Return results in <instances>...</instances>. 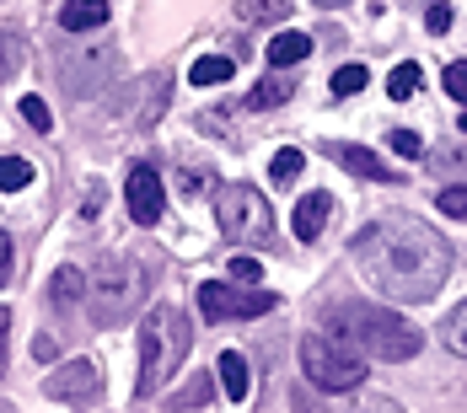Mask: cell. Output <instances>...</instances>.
Returning a JSON list of instances; mask_svg holds the SVG:
<instances>
[{
	"label": "cell",
	"mask_w": 467,
	"mask_h": 413,
	"mask_svg": "<svg viewBox=\"0 0 467 413\" xmlns=\"http://www.w3.org/2000/svg\"><path fill=\"white\" fill-rule=\"evenodd\" d=\"M355 269L381 301H430L451 274V242L420 215H381L355 236Z\"/></svg>",
	"instance_id": "6da1fadb"
},
{
	"label": "cell",
	"mask_w": 467,
	"mask_h": 413,
	"mask_svg": "<svg viewBox=\"0 0 467 413\" xmlns=\"http://www.w3.org/2000/svg\"><path fill=\"white\" fill-rule=\"evenodd\" d=\"M323 333L338 338V344H349V349H360V355L392 360V366L414 360L424 349V333L403 317V312H392V306H366V301H338V306H327Z\"/></svg>",
	"instance_id": "7a4b0ae2"
},
{
	"label": "cell",
	"mask_w": 467,
	"mask_h": 413,
	"mask_svg": "<svg viewBox=\"0 0 467 413\" xmlns=\"http://www.w3.org/2000/svg\"><path fill=\"white\" fill-rule=\"evenodd\" d=\"M145 306V269L124 253H108L97 258L92 274H87V317L97 327H119Z\"/></svg>",
	"instance_id": "3957f363"
},
{
	"label": "cell",
	"mask_w": 467,
	"mask_h": 413,
	"mask_svg": "<svg viewBox=\"0 0 467 413\" xmlns=\"http://www.w3.org/2000/svg\"><path fill=\"white\" fill-rule=\"evenodd\" d=\"M188 355V317L178 306H150L140 322V398H156L167 381H172V370L183 366Z\"/></svg>",
	"instance_id": "277c9868"
},
{
	"label": "cell",
	"mask_w": 467,
	"mask_h": 413,
	"mask_svg": "<svg viewBox=\"0 0 467 413\" xmlns=\"http://www.w3.org/2000/svg\"><path fill=\"white\" fill-rule=\"evenodd\" d=\"M301 370H306V381L317 392H355L371 366H366L360 349H349V344H338L327 333H306L301 338Z\"/></svg>",
	"instance_id": "5b68a950"
},
{
	"label": "cell",
	"mask_w": 467,
	"mask_h": 413,
	"mask_svg": "<svg viewBox=\"0 0 467 413\" xmlns=\"http://www.w3.org/2000/svg\"><path fill=\"white\" fill-rule=\"evenodd\" d=\"M215 221L226 242H269L275 236V210L253 183H221L215 188Z\"/></svg>",
	"instance_id": "8992f818"
},
{
	"label": "cell",
	"mask_w": 467,
	"mask_h": 413,
	"mask_svg": "<svg viewBox=\"0 0 467 413\" xmlns=\"http://www.w3.org/2000/svg\"><path fill=\"white\" fill-rule=\"evenodd\" d=\"M113 70H119V54H113L108 44H97V48H65V54H59V87H65V97H70L76 108L108 92Z\"/></svg>",
	"instance_id": "52a82bcc"
},
{
	"label": "cell",
	"mask_w": 467,
	"mask_h": 413,
	"mask_svg": "<svg viewBox=\"0 0 467 413\" xmlns=\"http://www.w3.org/2000/svg\"><path fill=\"white\" fill-rule=\"evenodd\" d=\"M280 295L275 290H242V284H199V312L204 322H253L264 312H275Z\"/></svg>",
	"instance_id": "ba28073f"
},
{
	"label": "cell",
	"mask_w": 467,
	"mask_h": 413,
	"mask_svg": "<svg viewBox=\"0 0 467 413\" xmlns=\"http://www.w3.org/2000/svg\"><path fill=\"white\" fill-rule=\"evenodd\" d=\"M167 92H172V76L167 70H145L135 76L124 97L113 102V119L119 124H130V129H156V119L167 113Z\"/></svg>",
	"instance_id": "9c48e42d"
},
{
	"label": "cell",
	"mask_w": 467,
	"mask_h": 413,
	"mask_svg": "<svg viewBox=\"0 0 467 413\" xmlns=\"http://www.w3.org/2000/svg\"><path fill=\"white\" fill-rule=\"evenodd\" d=\"M44 392L54 403H65V408H92L97 398H102V376H97L92 360H65V366H54Z\"/></svg>",
	"instance_id": "30bf717a"
},
{
	"label": "cell",
	"mask_w": 467,
	"mask_h": 413,
	"mask_svg": "<svg viewBox=\"0 0 467 413\" xmlns=\"http://www.w3.org/2000/svg\"><path fill=\"white\" fill-rule=\"evenodd\" d=\"M124 204H130V221H140V226H156L161 221V204H167V188L156 178V167H130V178H124Z\"/></svg>",
	"instance_id": "8fae6325"
},
{
	"label": "cell",
	"mask_w": 467,
	"mask_h": 413,
	"mask_svg": "<svg viewBox=\"0 0 467 413\" xmlns=\"http://www.w3.org/2000/svg\"><path fill=\"white\" fill-rule=\"evenodd\" d=\"M327 156H333L349 178H366V183H398V178L381 167V156L366 150V145H327Z\"/></svg>",
	"instance_id": "7c38bea8"
},
{
	"label": "cell",
	"mask_w": 467,
	"mask_h": 413,
	"mask_svg": "<svg viewBox=\"0 0 467 413\" xmlns=\"http://www.w3.org/2000/svg\"><path fill=\"white\" fill-rule=\"evenodd\" d=\"M333 215V199H327L323 188L317 193H306L301 204H296V215H290V226H296V242H317L323 236V221Z\"/></svg>",
	"instance_id": "4fadbf2b"
},
{
	"label": "cell",
	"mask_w": 467,
	"mask_h": 413,
	"mask_svg": "<svg viewBox=\"0 0 467 413\" xmlns=\"http://www.w3.org/2000/svg\"><path fill=\"white\" fill-rule=\"evenodd\" d=\"M81 295H87V274H81V263H59L54 279H48V301H54L59 312H70V306H81Z\"/></svg>",
	"instance_id": "5bb4252c"
},
{
	"label": "cell",
	"mask_w": 467,
	"mask_h": 413,
	"mask_svg": "<svg viewBox=\"0 0 467 413\" xmlns=\"http://www.w3.org/2000/svg\"><path fill=\"white\" fill-rule=\"evenodd\" d=\"M102 22H108V0H65L59 5L65 33H87V27H102Z\"/></svg>",
	"instance_id": "9a60e30c"
},
{
	"label": "cell",
	"mask_w": 467,
	"mask_h": 413,
	"mask_svg": "<svg viewBox=\"0 0 467 413\" xmlns=\"http://www.w3.org/2000/svg\"><path fill=\"white\" fill-rule=\"evenodd\" d=\"M232 70H236L232 54H199V59L188 65V81H193V87H221V81H232Z\"/></svg>",
	"instance_id": "2e32d148"
},
{
	"label": "cell",
	"mask_w": 467,
	"mask_h": 413,
	"mask_svg": "<svg viewBox=\"0 0 467 413\" xmlns=\"http://www.w3.org/2000/svg\"><path fill=\"white\" fill-rule=\"evenodd\" d=\"M290 92H296V87H290V76H280V70H275V76H264V81L247 92V102H242V108L264 113V108H280V102H290Z\"/></svg>",
	"instance_id": "e0dca14e"
},
{
	"label": "cell",
	"mask_w": 467,
	"mask_h": 413,
	"mask_svg": "<svg viewBox=\"0 0 467 413\" xmlns=\"http://www.w3.org/2000/svg\"><path fill=\"white\" fill-rule=\"evenodd\" d=\"M264 54H269V65H275V70H290V65H301V59L312 54V38H306V33H280Z\"/></svg>",
	"instance_id": "ac0fdd59"
},
{
	"label": "cell",
	"mask_w": 467,
	"mask_h": 413,
	"mask_svg": "<svg viewBox=\"0 0 467 413\" xmlns=\"http://www.w3.org/2000/svg\"><path fill=\"white\" fill-rule=\"evenodd\" d=\"M290 5H296V0H236L242 22H253V27H275V22H285Z\"/></svg>",
	"instance_id": "d6986e66"
},
{
	"label": "cell",
	"mask_w": 467,
	"mask_h": 413,
	"mask_svg": "<svg viewBox=\"0 0 467 413\" xmlns=\"http://www.w3.org/2000/svg\"><path fill=\"white\" fill-rule=\"evenodd\" d=\"M215 370H221V387H226L232 398H247V392H253V376H247V360H242L236 349H226V355L215 360Z\"/></svg>",
	"instance_id": "ffe728a7"
},
{
	"label": "cell",
	"mask_w": 467,
	"mask_h": 413,
	"mask_svg": "<svg viewBox=\"0 0 467 413\" xmlns=\"http://www.w3.org/2000/svg\"><path fill=\"white\" fill-rule=\"evenodd\" d=\"M420 81H424V70L414 59H403V65H392V76H387V97H392V102H409V97L420 92Z\"/></svg>",
	"instance_id": "44dd1931"
},
{
	"label": "cell",
	"mask_w": 467,
	"mask_h": 413,
	"mask_svg": "<svg viewBox=\"0 0 467 413\" xmlns=\"http://www.w3.org/2000/svg\"><path fill=\"white\" fill-rule=\"evenodd\" d=\"M441 344H446L457 360H467V301L446 312V322H441Z\"/></svg>",
	"instance_id": "7402d4cb"
},
{
	"label": "cell",
	"mask_w": 467,
	"mask_h": 413,
	"mask_svg": "<svg viewBox=\"0 0 467 413\" xmlns=\"http://www.w3.org/2000/svg\"><path fill=\"white\" fill-rule=\"evenodd\" d=\"M33 178H38L33 161H22V156H0V193H22Z\"/></svg>",
	"instance_id": "603a6c76"
},
{
	"label": "cell",
	"mask_w": 467,
	"mask_h": 413,
	"mask_svg": "<svg viewBox=\"0 0 467 413\" xmlns=\"http://www.w3.org/2000/svg\"><path fill=\"white\" fill-rule=\"evenodd\" d=\"M22 27H0V76H16L22 70Z\"/></svg>",
	"instance_id": "cb8c5ba5"
},
{
	"label": "cell",
	"mask_w": 467,
	"mask_h": 413,
	"mask_svg": "<svg viewBox=\"0 0 467 413\" xmlns=\"http://www.w3.org/2000/svg\"><path fill=\"white\" fill-rule=\"evenodd\" d=\"M366 81H371V70H366V65H338V70H333V97L366 92Z\"/></svg>",
	"instance_id": "d4e9b609"
},
{
	"label": "cell",
	"mask_w": 467,
	"mask_h": 413,
	"mask_svg": "<svg viewBox=\"0 0 467 413\" xmlns=\"http://www.w3.org/2000/svg\"><path fill=\"white\" fill-rule=\"evenodd\" d=\"M210 392H215V387H210V370H204V376H193V381H188V387L172 398V403H167V408L188 413V408H199V403H210Z\"/></svg>",
	"instance_id": "484cf974"
},
{
	"label": "cell",
	"mask_w": 467,
	"mask_h": 413,
	"mask_svg": "<svg viewBox=\"0 0 467 413\" xmlns=\"http://www.w3.org/2000/svg\"><path fill=\"white\" fill-rule=\"evenodd\" d=\"M301 167H306V156H301V150H275L269 178H275V183H296V178H301Z\"/></svg>",
	"instance_id": "4316f807"
},
{
	"label": "cell",
	"mask_w": 467,
	"mask_h": 413,
	"mask_svg": "<svg viewBox=\"0 0 467 413\" xmlns=\"http://www.w3.org/2000/svg\"><path fill=\"white\" fill-rule=\"evenodd\" d=\"M22 119H27L38 135H48V129H54V113H48L44 97H22Z\"/></svg>",
	"instance_id": "83f0119b"
},
{
	"label": "cell",
	"mask_w": 467,
	"mask_h": 413,
	"mask_svg": "<svg viewBox=\"0 0 467 413\" xmlns=\"http://www.w3.org/2000/svg\"><path fill=\"white\" fill-rule=\"evenodd\" d=\"M441 81H446V92H451V97H457V102L467 108V59L446 65V76H441Z\"/></svg>",
	"instance_id": "f1b7e54d"
},
{
	"label": "cell",
	"mask_w": 467,
	"mask_h": 413,
	"mask_svg": "<svg viewBox=\"0 0 467 413\" xmlns=\"http://www.w3.org/2000/svg\"><path fill=\"white\" fill-rule=\"evenodd\" d=\"M441 215H457V221H467V188H441Z\"/></svg>",
	"instance_id": "f546056e"
},
{
	"label": "cell",
	"mask_w": 467,
	"mask_h": 413,
	"mask_svg": "<svg viewBox=\"0 0 467 413\" xmlns=\"http://www.w3.org/2000/svg\"><path fill=\"white\" fill-rule=\"evenodd\" d=\"M392 150H398V156H409V161H414V156H424V139L414 135V129H392Z\"/></svg>",
	"instance_id": "4dcf8cb0"
},
{
	"label": "cell",
	"mask_w": 467,
	"mask_h": 413,
	"mask_svg": "<svg viewBox=\"0 0 467 413\" xmlns=\"http://www.w3.org/2000/svg\"><path fill=\"white\" fill-rule=\"evenodd\" d=\"M258 274H264V263H253V258H232V279L236 284H247V279L258 284Z\"/></svg>",
	"instance_id": "1f68e13d"
},
{
	"label": "cell",
	"mask_w": 467,
	"mask_h": 413,
	"mask_svg": "<svg viewBox=\"0 0 467 413\" xmlns=\"http://www.w3.org/2000/svg\"><path fill=\"white\" fill-rule=\"evenodd\" d=\"M54 355H59V349H54V338L38 333V338H33V360H38V366H54Z\"/></svg>",
	"instance_id": "d6a6232c"
},
{
	"label": "cell",
	"mask_w": 467,
	"mask_h": 413,
	"mask_svg": "<svg viewBox=\"0 0 467 413\" xmlns=\"http://www.w3.org/2000/svg\"><path fill=\"white\" fill-rule=\"evenodd\" d=\"M424 22H430V33H446V27H451V11H446V0H441V5H430V16H424Z\"/></svg>",
	"instance_id": "836d02e7"
},
{
	"label": "cell",
	"mask_w": 467,
	"mask_h": 413,
	"mask_svg": "<svg viewBox=\"0 0 467 413\" xmlns=\"http://www.w3.org/2000/svg\"><path fill=\"white\" fill-rule=\"evenodd\" d=\"M102 199H108V188H102V183H92V193H87V204H81V221H92L97 210H102Z\"/></svg>",
	"instance_id": "e575fe53"
},
{
	"label": "cell",
	"mask_w": 467,
	"mask_h": 413,
	"mask_svg": "<svg viewBox=\"0 0 467 413\" xmlns=\"http://www.w3.org/2000/svg\"><path fill=\"white\" fill-rule=\"evenodd\" d=\"M0 284H11V236L0 231Z\"/></svg>",
	"instance_id": "d590c367"
},
{
	"label": "cell",
	"mask_w": 467,
	"mask_h": 413,
	"mask_svg": "<svg viewBox=\"0 0 467 413\" xmlns=\"http://www.w3.org/2000/svg\"><path fill=\"white\" fill-rule=\"evenodd\" d=\"M360 413H403V403H392V398H371Z\"/></svg>",
	"instance_id": "8d00e7d4"
},
{
	"label": "cell",
	"mask_w": 467,
	"mask_h": 413,
	"mask_svg": "<svg viewBox=\"0 0 467 413\" xmlns=\"http://www.w3.org/2000/svg\"><path fill=\"white\" fill-rule=\"evenodd\" d=\"M5 333H11V312L0 306V370H5Z\"/></svg>",
	"instance_id": "74e56055"
},
{
	"label": "cell",
	"mask_w": 467,
	"mask_h": 413,
	"mask_svg": "<svg viewBox=\"0 0 467 413\" xmlns=\"http://www.w3.org/2000/svg\"><path fill=\"white\" fill-rule=\"evenodd\" d=\"M312 5H323V11H333V5H349V0H312Z\"/></svg>",
	"instance_id": "f35d334b"
},
{
	"label": "cell",
	"mask_w": 467,
	"mask_h": 413,
	"mask_svg": "<svg viewBox=\"0 0 467 413\" xmlns=\"http://www.w3.org/2000/svg\"><path fill=\"white\" fill-rule=\"evenodd\" d=\"M403 5H420V11H424V5H441V0H403Z\"/></svg>",
	"instance_id": "ab89813d"
},
{
	"label": "cell",
	"mask_w": 467,
	"mask_h": 413,
	"mask_svg": "<svg viewBox=\"0 0 467 413\" xmlns=\"http://www.w3.org/2000/svg\"><path fill=\"white\" fill-rule=\"evenodd\" d=\"M0 413H16V408H11V403H5V398H0Z\"/></svg>",
	"instance_id": "60d3db41"
}]
</instances>
